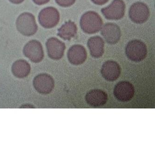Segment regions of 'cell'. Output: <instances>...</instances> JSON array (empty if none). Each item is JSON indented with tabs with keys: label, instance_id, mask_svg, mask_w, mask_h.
<instances>
[{
	"label": "cell",
	"instance_id": "cell-13",
	"mask_svg": "<svg viewBox=\"0 0 155 155\" xmlns=\"http://www.w3.org/2000/svg\"><path fill=\"white\" fill-rule=\"evenodd\" d=\"M69 62L74 65H79L84 63L87 58L85 48L81 45H76L69 48L67 53Z\"/></svg>",
	"mask_w": 155,
	"mask_h": 155
},
{
	"label": "cell",
	"instance_id": "cell-8",
	"mask_svg": "<svg viewBox=\"0 0 155 155\" xmlns=\"http://www.w3.org/2000/svg\"><path fill=\"white\" fill-rule=\"evenodd\" d=\"M33 84L34 88L39 93L47 95L52 91L54 88V82L51 75L42 73L34 78Z\"/></svg>",
	"mask_w": 155,
	"mask_h": 155
},
{
	"label": "cell",
	"instance_id": "cell-1",
	"mask_svg": "<svg viewBox=\"0 0 155 155\" xmlns=\"http://www.w3.org/2000/svg\"><path fill=\"white\" fill-rule=\"evenodd\" d=\"M80 26L83 31L88 34L98 32L102 28V18L94 11H88L84 14L80 19Z\"/></svg>",
	"mask_w": 155,
	"mask_h": 155
},
{
	"label": "cell",
	"instance_id": "cell-7",
	"mask_svg": "<svg viewBox=\"0 0 155 155\" xmlns=\"http://www.w3.org/2000/svg\"><path fill=\"white\" fill-rule=\"evenodd\" d=\"M125 7L123 0H114L108 7L102 8L101 12L107 19L118 20L124 15Z\"/></svg>",
	"mask_w": 155,
	"mask_h": 155
},
{
	"label": "cell",
	"instance_id": "cell-10",
	"mask_svg": "<svg viewBox=\"0 0 155 155\" xmlns=\"http://www.w3.org/2000/svg\"><path fill=\"white\" fill-rule=\"evenodd\" d=\"M48 54L54 60H59L63 58L66 49L65 43L55 38L48 39L46 43Z\"/></svg>",
	"mask_w": 155,
	"mask_h": 155
},
{
	"label": "cell",
	"instance_id": "cell-12",
	"mask_svg": "<svg viewBox=\"0 0 155 155\" xmlns=\"http://www.w3.org/2000/svg\"><path fill=\"white\" fill-rule=\"evenodd\" d=\"M101 33L105 40L110 45H115L121 38L120 28L115 23L110 22L105 24L101 29Z\"/></svg>",
	"mask_w": 155,
	"mask_h": 155
},
{
	"label": "cell",
	"instance_id": "cell-5",
	"mask_svg": "<svg viewBox=\"0 0 155 155\" xmlns=\"http://www.w3.org/2000/svg\"><path fill=\"white\" fill-rule=\"evenodd\" d=\"M129 14L132 21L137 24H142L148 20L150 13L148 6L143 2H139L131 5Z\"/></svg>",
	"mask_w": 155,
	"mask_h": 155
},
{
	"label": "cell",
	"instance_id": "cell-20",
	"mask_svg": "<svg viewBox=\"0 0 155 155\" xmlns=\"http://www.w3.org/2000/svg\"><path fill=\"white\" fill-rule=\"evenodd\" d=\"M50 0H33L35 3L38 5H43L49 2Z\"/></svg>",
	"mask_w": 155,
	"mask_h": 155
},
{
	"label": "cell",
	"instance_id": "cell-11",
	"mask_svg": "<svg viewBox=\"0 0 155 155\" xmlns=\"http://www.w3.org/2000/svg\"><path fill=\"white\" fill-rule=\"evenodd\" d=\"M101 73L104 79L109 82H113L120 77L121 73V67L115 61H107L102 65Z\"/></svg>",
	"mask_w": 155,
	"mask_h": 155
},
{
	"label": "cell",
	"instance_id": "cell-17",
	"mask_svg": "<svg viewBox=\"0 0 155 155\" xmlns=\"http://www.w3.org/2000/svg\"><path fill=\"white\" fill-rule=\"evenodd\" d=\"M58 35L64 40H71L77 34L78 28L75 22L70 20L58 29Z\"/></svg>",
	"mask_w": 155,
	"mask_h": 155
},
{
	"label": "cell",
	"instance_id": "cell-6",
	"mask_svg": "<svg viewBox=\"0 0 155 155\" xmlns=\"http://www.w3.org/2000/svg\"><path fill=\"white\" fill-rule=\"evenodd\" d=\"M23 52L24 55L33 63H40L45 57L42 45L35 40L30 41L27 43L23 48Z\"/></svg>",
	"mask_w": 155,
	"mask_h": 155
},
{
	"label": "cell",
	"instance_id": "cell-18",
	"mask_svg": "<svg viewBox=\"0 0 155 155\" xmlns=\"http://www.w3.org/2000/svg\"><path fill=\"white\" fill-rule=\"evenodd\" d=\"M58 5L62 7H69L73 5L76 2V0H55Z\"/></svg>",
	"mask_w": 155,
	"mask_h": 155
},
{
	"label": "cell",
	"instance_id": "cell-16",
	"mask_svg": "<svg viewBox=\"0 0 155 155\" xmlns=\"http://www.w3.org/2000/svg\"><path fill=\"white\" fill-rule=\"evenodd\" d=\"M11 71L15 77L23 78L29 75L31 71V66L26 61L18 60L12 65Z\"/></svg>",
	"mask_w": 155,
	"mask_h": 155
},
{
	"label": "cell",
	"instance_id": "cell-2",
	"mask_svg": "<svg viewBox=\"0 0 155 155\" xmlns=\"http://www.w3.org/2000/svg\"><path fill=\"white\" fill-rule=\"evenodd\" d=\"M16 26L18 31L25 36H32L35 34L38 30L34 15L28 12L23 13L18 16L16 20Z\"/></svg>",
	"mask_w": 155,
	"mask_h": 155
},
{
	"label": "cell",
	"instance_id": "cell-19",
	"mask_svg": "<svg viewBox=\"0 0 155 155\" xmlns=\"http://www.w3.org/2000/svg\"><path fill=\"white\" fill-rule=\"evenodd\" d=\"M93 3L98 5H102L107 3L109 0H91Z\"/></svg>",
	"mask_w": 155,
	"mask_h": 155
},
{
	"label": "cell",
	"instance_id": "cell-15",
	"mask_svg": "<svg viewBox=\"0 0 155 155\" xmlns=\"http://www.w3.org/2000/svg\"><path fill=\"white\" fill-rule=\"evenodd\" d=\"M87 45L93 58H101L104 52V41L99 36H93L88 40Z\"/></svg>",
	"mask_w": 155,
	"mask_h": 155
},
{
	"label": "cell",
	"instance_id": "cell-9",
	"mask_svg": "<svg viewBox=\"0 0 155 155\" xmlns=\"http://www.w3.org/2000/svg\"><path fill=\"white\" fill-rule=\"evenodd\" d=\"M135 92V88L132 84L127 81H121L115 85L114 95L120 102H127L132 99Z\"/></svg>",
	"mask_w": 155,
	"mask_h": 155
},
{
	"label": "cell",
	"instance_id": "cell-14",
	"mask_svg": "<svg viewBox=\"0 0 155 155\" xmlns=\"http://www.w3.org/2000/svg\"><path fill=\"white\" fill-rule=\"evenodd\" d=\"M108 95L105 92L99 89L89 91L85 96V101L89 106L99 107L104 106L108 100Z\"/></svg>",
	"mask_w": 155,
	"mask_h": 155
},
{
	"label": "cell",
	"instance_id": "cell-3",
	"mask_svg": "<svg viewBox=\"0 0 155 155\" xmlns=\"http://www.w3.org/2000/svg\"><path fill=\"white\" fill-rule=\"evenodd\" d=\"M125 54L130 60L137 63L140 62L147 57V46L142 41L133 40L127 43Z\"/></svg>",
	"mask_w": 155,
	"mask_h": 155
},
{
	"label": "cell",
	"instance_id": "cell-4",
	"mask_svg": "<svg viewBox=\"0 0 155 155\" xmlns=\"http://www.w3.org/2000/svg\"><path fill=\"white\" fill-rule=\"evenodd\" d=\"M38 21L43 28H52L56 26L59 21V12L58 9L52 7L43 8L39 14Z\"/></svg>",
	"mask_w": 155,
	"mask_h": 155
},
{
	"label": "cell",
	"instance_id": "cell-21",
	"mask_svg": "<svg viewBox=\"0 0 155 155\" xmlns=\"http://www.w3.org/2000/svg\"><path fill=\"white\" fill-rule=\"evenodd\" d=\"M9 1L14 4H19L22 3L24 0H9Z\"/></svg>",
	"mask_w": 155,
	"mask_h": 155
}]
</instances>
